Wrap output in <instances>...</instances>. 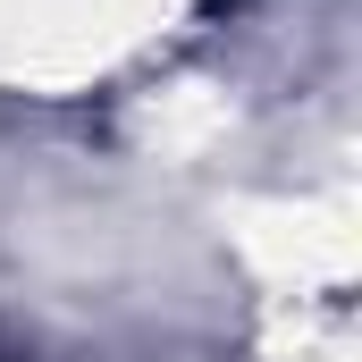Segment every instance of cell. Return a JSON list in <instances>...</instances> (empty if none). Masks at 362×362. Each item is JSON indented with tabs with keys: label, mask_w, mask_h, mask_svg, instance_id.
<instances>
[{
	"label": "cell",
	"mask_w": 362,
	"mask_h": 362,
	"mask_svg": "<svg viewBox=\"0 0 362 362\" xmlns=\"http://www.w3.org/2000/svg\"><path fill=\"white\" fill-rule=\"evenodd\" d=\"M0 362H8V346H0Z\"/></svg>",
	"instance_id": "cell-1"
}]
</instances>
